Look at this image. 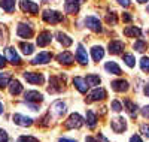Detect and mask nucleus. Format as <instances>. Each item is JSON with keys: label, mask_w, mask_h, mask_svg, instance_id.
I'll use <instances>...</instances> for the list:
<instances>
[{"label": "nucleus", "mask_w": 149, "mask_h": 142, "mask_svg": "<svg viewBox=\"0 0 149 142\" xmlns=\"http://www.w3.org/2000/svg\"><path fill=\"white\" fill-rule=\"evenodd\" d=\"M42 18L45 22L48 24H58L64 20L63 14H60L58 11H52V9H46L43 11V14H42Z\"/></svg>", "instance_id": "obj_1"}, {"label": "nucleus", "mask_w": 149, "mask_h": 142, "mask_svg": "<svg viewBox=\"0 0 149 142\" xmlns=\"http://www.w3.org/2000/svg\"><path fill=\"white\" fill-rule=\"evenodd\" d=\"M17 34L22 39H30L34 34V30H33V25L30 22H19L18 27H17Z\"/></svg>", "instance_id": "obj_2"}, {"label": "nucleus", "mask_w": 149, "mask_h": 142, "mask_svg": "<svg viewBox=\"0 0 149 142\" xmlns=\"http://www.w3.org/2000/svg\"><path fill=\"white\" fill-rule=\"evenodd\" d=\"M84 126V118L78 112L72 114L70 117L64 121V129H81Z\"/></svg>", "instance_id": "obj_3"}, {"label": "nucleus", "mask_w": 149, "mask_h": 142, "mask_svg": "<svg viewBox=\"0 0 149 142\" xmlns=\"http://www.w3.org/2000/svg\"><path fill=\"white\" fill-rule=\"evenodd\" d=\"M19 8L24 14H31V15H37L39 14V5L31 0H21L19 2Z\"/></svg>", "instance_id": "obj_4"}, {"label": "nucleus", "mask_w": 149, "mask_h": 142, "mask_svg": "<svg viewBox=\"0 0 149 142\" xmlns=\"http://www.w3.org/2000/svg\"><path fill=\"white\" fill-rule=\"evenodd\" d=\"M66 111H67V106H66V103H63L61 100H55L52 105L49 106V114H52L57 118L63 117V115L66 114Z\"/></svg>", "instance_id": "obj_5"}, {"label": "nucleus", "mask_w": 149, "mask_h": 142, "mask_svg": "<svg viewBox=\"0 0 149 142\" xmlns=\"http://www.w3.org/2000/svg\"><path fill=\"white\" fill-rule=\"evenodd\" d=\"M5 54H6V60L10 63V64H14V66H21V57L18 56L17 53V49L14 46H8L5 49Z\"/></svg>", "instance_id": "obj_6"}, {"label": "nucleus", "mask_w": 149, "mask_h": 142, "mask_svg": "<svg viewBox=\"0 0 149 142\" xmlns=\"http://www.w3.org/2000/svg\"><path fill=\"white\" fill-rule=\"evenodd\" d=\"M84 22H85V25H86L90 30H93V32H95V33H102V32H103L102 21L98 20L97 17H86Z\"/></svg>", "instance_id": "obj_7"}, {"label": "nucleus", "mask_w": 149, "mask_h": 142, "mask_svg": "<svg viewBox=\"0 0 149 142\" xmlns=\"http://www.w3.org/2000/svg\"><path fill=\"white\" fill-rule=\"evenodd\" d=\"M22 76H24V79H26L27 82H30V84H39V85H42L45 82L43 75L37 73V72H24Z\"/></svg>", "instance_id": "obj_8"}, {"label": "nucleus", "mask_w": 149, "mask_h": 142, "mask_svg": "<svg viewBox=\"0 0 149 142\" xmlns=\"http://www.w3.org/2000/svg\"><path fill=\"white\" fill-rule=\"evenodd\" d=\"M110 127H112V130H113L115 133H122V132L127 130V121H125V118L118 117L115 120H112Z\"/></svg>", "instance_id": "obj_9"}, {"label": "nucleus", "mask_w": 149, "mask_h": 142, "mask_svg": "<svg viewBox=\"0 0 149 142\" xmlns=\"http://www.w3.org/2000/svg\"><path fill=\"white\" fill-rule=\"evenodd\" d=\"M106 97H107L106 90H104L103 87H97V88H94L93 91H91L90 99L86 100V102L91 103V102H97V100H103V99H106Z\"/></svg>", "instance_id": "obj_10"}, {"label": "nucleus", "mask_w": 149, "mask_h": 142, "mask_svg": "<svg viewBox=\"0 0 149 142\" xmlns=\"http://www.w3.org/2000/svg\"><path fill=\"white\" fill-rule=\"evenodd\" d=\"M24 100L31 102V103H40L43 100V94L36 91V90H29V91L24 93Z\"/></svg>", "instance_id": "obj_11"}, {"label": "nucleus", "mask_w": 149, "mask_h": 142, "mask_svg": "<svg viewBox=\"0 0 149 142\" xmlns=\"http://www.w3.org/2000/svg\"><path fill=\"white\" fill-rule=\"evenodd\" d=\"M81 9V2L79 0H66L64 2V11L66 14H78Z\"/></svg>", "instance_id": "obj_12"}, {"label": "nucleus", "mask_w": 149, "mask_h": 142, "mask_svg": "<svg viewBox=\"0 0 149 142\" xmlns=\"http://www.w3.org/2000/svg\"><path fill=\"white\" fill-rule=\"evenodd\" d=\"M12 120H14L17 126H21V127H30L33 124V120L30 117H26V115H21V114H14Z\"/></svg>", "instance_id": "obj_13"}, {"label": "nucleus", "mask_w": 149, "mask_h": 142, "mask_svg": "<svg viewBox=\"0 0 149 142\" xmlns=\"http://www.w3.org/2000/svg\"><path fill=\"white\" fill-rule=\"evenodd\" d=\"M51 60H52V54L48 53V51H42L31 60V64H46Z\"/></svg>", "instance_id": "obj_14"}, {"label": "nucleus", "mask_w": 149, "mask_h": 142, "mask_svg": "<svg viewBox=\"0 0 149 142\" xmlns=\"http://www.w3.org/2000/svg\"><path fill=\"white\" fill-rule=\"evenodd\" d=\"M57 61L60 64H64V66H70V64H73V61H74V57H73V54L70 53V51H63L61 54L57 56Z\"/></svg>", "instance_id": "obj_15"}, {"label": "nucleus", "mask_w": 149, "mask_h": 142, "mask_svg": "<svg viewBox=\"0 0 149 142\" xmlns=\"http://www.w3.org/2000/svg\"><path fill=\"white\" fill-rule=\"evenodd\" d=\"M51 41H52V34L48 30L40 32L39 36H37V45L39 46H48L49 44H51Z\"/></svg>", "instance_id": "obj_16"}, {"label": "nucleus", "mask_w": 149, "mask_h": 142, "mask_svg": "<svg viewBox=\"0 0 149 142\" xmlns=\"http://www.w3.org/2000/svg\"><path fill=\"white\" fill-rule=\"evenodd\" d=\"M110 85H112V90H113V91H116V93L127 91V90L130 88L128 81H125V79H115V81H112Z\"/></svg>", "instance_id": "obj_17"}, {"label": "nucleus", "mask_w": 149, "mask_h": 142, "mask_svg": "<svg viewBox=\"0 0 149 142\" xmlns=\"http://www.w3.org/2000/svg\"><path fill=\"white\" fill-rule=\"evenodd\" d=\"M76 60L82 66L88 64V54H86V49L84 48V45H81V44L78 45V49H76Z\"/></svg>", "instance_id": "obj_18"}, {"label": "nucleus", "mask_w": 149, "mask_h": 142, "mask_svg": "<svg viewBox=\"0 0 149 142\" xmlns=\"http://www.w3.org/2000/svg\"><path fill=\"white\" fill-rule=\"evenodd\" d=\"M73 85H74V88L78 90L79 93H82V94H85L86 93V90H88V84H86V81H85V78H81V76H76V78H73Z\"/></svg>", "instance_id": "obj_19"}, {"label": "nucleus", "mask_w": 149, "mask_h": 142, "mask_svg": "<svg viewBox=\"0 0 149 142\" xmlns=\"http://www.w3.org/2000/svg\"><path fill=\"white\" fill-rule=\"evenodd\" d=\"M63 90V84L60 82V79L57 76H51L49 78V87H48V91L49 93H58Z\"/></svg>", "instance_id": "obj_20"}, {"label": "nucleus", "mask_w": 149, "mask_h": 142, "mask_svg": "<svg viewBox=\"0 0 149 142\" xmlns=\"http://www.w3.org/2000/svg\"><path fill=\"white\" fill-rule=\"evenodd\" d=\"M107 48H109V53L110 54H122V49H124V44L121 42V41H110L109 42V45H107Z\"/></svg>", "instance_id": "obj_21"}, {"label": "nucleus", "mask_w": 149, "mask_h": 142, "mask_svg": "<svg viewBox=\"0 0 149 142\" xmlns=\"http://www.w3.org/2000/svg\"><path fill=\"white\" fill-rule=\"evenodd\" d=\"M124 106H125V111L128 112V115L131 118L137 117V105L136 103H133L130 99H124Z\"/></svg>", "instance_id": "obj_22"}, {"label": "nucleus", "mask_w": 149, "mask_h": 142, "mask_svg": "<svg viewBox=\"0 0 149 142\" xmlns=\"http://www.w3.org/2000/svg\"><path fill=\"white\" fill-rule=\"evenodd\" d=\"M8 87H9V93H10L12 96H18V94L22 93V85H21V82L17 81V79H10V82H9Z\"/></svg>", "instance_id": "obj_23"}, {"label": "nucleus", "mask_w": 149, "mask_h": 142, "mask_svg": "<svg viewBox=\"0 0 149 142\" xmlns=\"http://www.w3.org/2000/svg\"><path fill=\"white\" fill-rule=\"evenodd\" d=\"M124 34H125L127 37H140L142 30L139 27H134V25H128V27L124 29Z\"/></svg>", "instance_id": "obj_24"}, {"label": "nucleus", "mask_w": 149, "mask_h": 142, "mask_svg": "<svg viewBox=\"0 0 149 142\" xmlns=\"http://www.w3.org/2000/svg\"><path fill=\"white\" fill-rule=\"evenodd\" d=\"M104 69L109 72V73H112V75H122V70H121V67L118 66V64L115 63V61H107L106 64H104Z\"/></svg>", "instance_id": "obj_25"}, {"label": "nucleus", "mask_w": 149, "mask_h": 142, "mask_svg": "<svg viewBox=\"0 0 149 142\" xmlns=\"http://www.w3.org/2000/svg\"><path fill=\"white\" fill-rule=\"evenodd\" d=\"M57 39H58V42L63 45L64 48H67V46H70L72 44H73V39L70 36H67L66 33H63V32H58L57 33Z\"/></svg>", "instance_id": "obj_26"}, {"label": "nucleus", "mask_w": 149, "mask_h": 142, "mask_svg": "<svg viewBox=\"0 0 149 142\" xmlns=\"http://www.w3.org/2000/svg\"><path fill=\"white\" fill-rule=\"evenodd\" d=\"M15 2L17 0H0V8L6 11L8 14H12L15 11Z\"/></svg>", "instance_id": "obj_27"}, {"label": "nucleus", "mask_w": 149, "mask_h": 142, "mask_svg": "<svg viewBox=\"0 0 149 142\" xmlns=\"http://www.w3.org/2000/svg\"><path fill=\"white\" fill-rule=\"evenodd\" d=\"M91 54H93V60L94 61H98L104 57V49L98 45V46H93L91 48Z\"/></svg>", "instance_id": "obj_28"}, {"label": "nucleus", "mask_w": 149, "mask_h": 142, "mask_svg": "<svg viewBox=\"0 0 149 142\" xmlns=\"http://www.w3.org/2000/svg\"><path fill=\"white\" fill-rule=\"evenodd\" d=\"M85 120H86V124H88V127L90 129H94L95 127V124H97V115L94 114V111H86V117H85Z\"/></svg>", "instance_id": "obj_29"}, {"label": "nucleus", "mask_w": 149, "mask_h": 142, "mask_svg": "<svg viewBox=\"0 0 149 142\" xmlns=\"http://www.w3.org/2000/svg\"><path fill=\"white\" fill-rule=\"evenodd\" d=\"M19 48H21V51H22V54H26V56L33 54V51H34V45L30 44V42H21V44H19Z\"/></svg>", "instance_id": "obj_30"}, {"label": "nucleus", "mask_w": 149, "mask_h": 142, "mask_svg": "<svg viewBox=\"0 0 149 142\" xmlns=\"http://www.w3.org/2000/svg\"><path fill=\"white\" fill-rule=\"evenodd\" d=\"M85 81H86V84H88V85H91V87L100 85V82H102L100 76H97V75H86Z\"/></svg>", "instance_id": "obj_31"}, {"label": "nucleus", "mask_w": 149, "mask_h": 142, "mask_svg": "<svg viewBox=\"0 0 149 142\" xmlns=\"http://www.w3.org/2000/svg\"><path fill=\"white\" fill-rule=\"evenodd\" d=\"M10 72H8V73H2L0 75V88H5V87H8L9 85V82H10Z\"/></svg>", "instance_id": "obj_32"}, {"label": "nucleus", "mask_w": 149, "mask_h": 142, "mask_svg": "<svg viewBox=\"0 0 149 142\" xmlns=\"http://www.w3.org/2000/svg\"><path fill=\"white\" fill-rule=\"evenodd\" d=\"M122 60L125 61V64H127L128 67H134V66H136V58H134L133 54H128V53L124 54V56H122Z\"/></svg>", "instance_id": "obj_33"}, {"label": "nucleus", "mask_w": 149, "mask_h": 142, "mask_svg": "<svg viewBox=\"0 0 149 142\" xmlns=\"http://www.w3.org/2000/svg\"><path fill=\"white\" fill-rule=\"evenodd\" d=\"M133 48H134L136 51H139V53H143V51L148 48V44H146L145 41H142V39H137V41L133 44Z\"/></svg>", "instance_id": "obj_34"}, {"label": "nucleus", "mask_w": 149, "mask_h": 142, "mask_svg": "<svg viewBox=\"0 0 149 142\" xmlns=\"http://www.w3.org/2000/svg\"><path fill=\"white\" fill-rule=\"evenodd\" d=\"M8 41V29L0 24V45H3Z\"/></svg>", "instance_id": "obj_35"}, {"label": "nucleus", "mask_w": 149, "mask_h": 142, "mask_svg": "<svg viewBox=\"0 0 149 142\" xmlns=\"http://www.w3.org/2000/svg\"><path fill=\"white\" fill-rule=\"evenodd\" d=\"M106 22L110 24V25H116L118 24V17L115 12H112V14H107L106 15Z\"/></svg>", "instance_id": "obj_36"}, {"label": "nucleus", "mask_w": 149, "mask_h": 142, "mask_svg": "<svg viewBox=\"0 0 149 142\" xmlns=\"http://www.w3.org/2000/svg\"><path fill=\"white\" fill-rule=\"evenodd\" d=\"M140 69L146 73H149V57H142L140 60Z\"/></svg>", "instance_id": "obj_37"}, {"label": "nucleus", "mask_w": 149, "mask_h": 142, "mask_svg": "<svg viewBox=\"0 0 149 142\" xmlns=\"http://www.w3.org/2000/svg\"><path fill=\"white\" fill-rule=\"evenodd\" d=\"M18 142H39V139L34 136H19Z\"/></svg>", "instance_id": "obj_38"}, {"label": "nucleus", "mask_w": 149, "mask_h": 142, "mask_svg": "<svg viewBox=\"0 0 149 142\" xmlns=\"http://www.w3.org/2000/svg\"><path fill=\"white\" fill-rule=\"evenodd\" d=\"M112 109H113L115 112H121V111H122L121 102H119V100H113V102H112Z\"/></svg>", "instance_id": "obj_39"}, {"label": "nucleus", "mask_w": 149, "mask_h": 142, "mask_svg": "<svg viewBox=\"0 0 149 142\" xmlns=\"http://www.w3.org/2000/svg\"><path fill=\"white\" fill-rule=\"evenodd\" d=\"M9 141V136H8V132L0 129V142H8Z\"/></svg>", "instance_id": "obj_40"}, {"label": "nucleus", "mask_w": 149, "mask_h": 142, "mask_svg": "<svg viewBox=\"0 0 149 142\" xmlns=\"http://www.w3.org/2000/svg\"><path fill=\"white\" fill-rule=\"evenodd\" d=\"M140 133H143L146 138H149V124H140Z\"/></svg>", "instance_id": "obj_41"}, {"label": "nucleus", "mask_w": 149, "mask_h": 142, "mask_svg": "<svg viewBox=\"0 0 149 142\" xmlns=\"http://www.w3.org/2000/svg\"><path fill=\"white\" fill-rule=\"evenodd\" d=\"M140 114H142L143 118L149 120V105H148V106H143V108L140 109Z\"/></svg>", "instance_id": "obj_42"}, {"label": "nucleus", "mask_w": 149, "mask_h": 142, "mask_svg": "<svg viewBox=\"0 0 149 142\" xmlns=\"http://www.w3.org/2000/svg\"><path fill=\"white\" fill-rule=\"evenodd\" d=\"M116 2L122 6V8H128L130 5H131V2H130V0H116Z\"/></svg>", "instance_id": "obj_43"}, {"label": "nucleus", "mask_w": 149, "mask_h": 142, "mask_svg": "<svg viewBox=\"0 0 149 142\" xmlns=\"http://www.w3.org/2000/svg\"><path fill=\"white\" fill-rule=\"evenodd\" d=\"M122 20L125 21V22H130V21L133 20V17L128 14V12H124V14H122Z\"/></svg>", "instance_id": "obj_44"}, {"label": "nucleus", "mask_w": 149, "mask_h": 142, "mask_svg": "<svg viewBox=\"0 0 149 142\" xmlns=\"http://www.w3.org/2000/svg\"><path fill=\"white\" fill-rule=\"evenodd\" d=\"M130 142H143V141L140 139V136H139V135H134V136H131V138H130Z\"/></svg>", "instance_id": "obj_45"}, {"label": "nucleus", "mask_w": 149, "mask_h": 142, "mask_svg": "<svg viewBox=\"0 0 149 142\" xmlns=\"http://www.w3.org/2000/svg\"><path fill=\"white\" fill-rule=\"evenodd\" d=\"M5 64H6V58H5L3 56H0V69L5 67Z\"/></svg>", "instance_id": "obj_46"}, {"label": "nucleus", "mask_w": 149, "mask_h": 142, "mask_svg": "<svg viewBox=\"0 0 149 142\" xmlns=\"http://www.w3.org/2000/svg\"><path fill=\"white\" fill-rule=\"evenodd\" d=\"M97 139L100 141V142H109V141H107V139H106V138H104L103 135H98V138H97Z\"/></svg>", "instance_id": "obj_47"}, {"label": "nucleus", "mask_w": 149, "mask_h": 142, "mask_svg": "<svg viewBox=\"0 0 149 142\" xmlns=\"http://www.w3.org/2000/svg\"><path fill=\"white\" fill-rule=\"evenodd\" d=\"M58 142H76V141H74V139H66V138H61Z\"/></svg>", "instance_id": "obj_48"}, {"label": "nucleus", "mask_w": 149, "mask_h": 142, "mask_svg": "<svg viewBox=\"0 0 149 142\" xmlns=\"http://www.w3.org/2000/svg\"><path fill=\"white\" fill-rule=\"evenodd\" d=\"M85 142H97L93 136H86V139H85Z\"/></svg>", "instance_id": "obj_49"}, {"label": "nucleus", "mask_w": 149, "mask_h": 142, "mask_svg": "<svg viewBox=\"0 0 149 142\" xmlns=\"http://www.w3.org/2000/svg\"><path fill=\"white\" fill-rule=\"evenodd\" d=\"M145 94L149 97V85H146V87H145Z\"/></svg>", "instance_id": "obj_50"}, {"label": "nucleus", "mask_w": 149, "mask_h": 142, "mask_svg": "<svg viewBox=\"0 0 149 142\" xmlns=\"http://www.w3.org/2000/svg\"><path fill=\"white\" fill-rule=\"evenodd\" d=\"M0 114H3V105H2V102H0Z\"/></svg>", "instance_id": "obj_51"}, {"label": "nucleus", "mask_w": 149, "mask_h": 142, "mask_svg": "<svg viewBox=\"0 0 149 142\" xmlns=\"http://www.w3.org/2000/svg\"><path fill=\"white\" fill-rule=\"evenodd\" d=\"M137 2H139V3H146L148 0H137Z\"/></svg>", "instance_id": "obj_52"}, {"label": "nucleus", "mask_w": 149, "mask_h": 142, "mask_svg": "<svg viewBox=\"0 0 149 142\" xmlns=\"http://www.w3.org/2000/svg\"><path fill=\"white\" fill-rule=\"evenodd\" d=\"M146 11H148V12H149V5H148V8H146Z\"/></svg>", "instance_id": "obj_53"}, {"label": "nucleus", "mask_w": 149, "mask_h": 142, "mask_svg": "<svg viewBox=\"0 0 149 142\" xmlns=\"http://www.w3.org/2000/svg\"><path fill=\"white\" fill-rule=\"evenodd\" d=\"M84 2H85V0H81V3H84Z\"/></svg>", "instance_id": "obj_54"}, {"label": "nucleus", "mask_w": 149, "mask_h": 142, "mask_svg": "<svg viewBox=\"0 0 149 142\" xmlns=\"http://www.w3.org/2000/svg\"><path fill=\"white\" fill-rule=\"evenodd\" d=\"M148 33H149V30H148Z\"/></svg>", "instance_id": "obj_55"}]
</instances>
